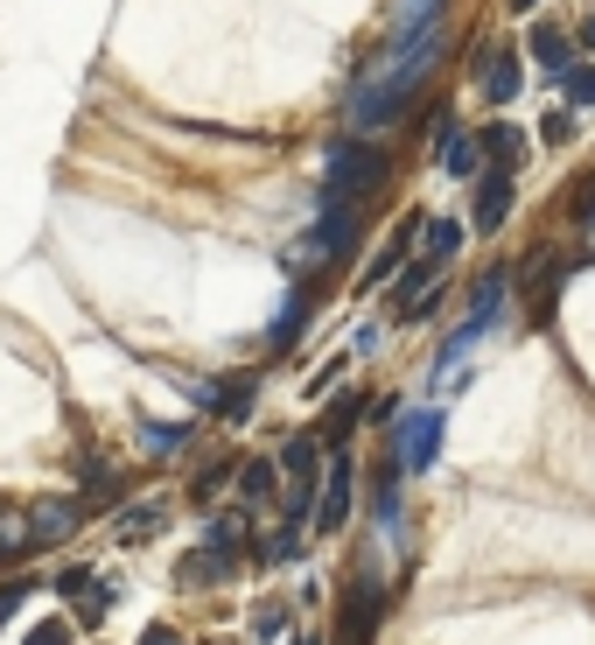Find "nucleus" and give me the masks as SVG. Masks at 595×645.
<instances>
[{"mask_svg":"<svg viewBox=\"0 0 595 645\" xmlns=\"http://www.w3.org/2000/svg\"><path fill=\"white\" fill-rule=\"evenodd\" d=\"M70 526H78V505H70V499H64V505H56V499L29 505V555H35V547H56Z\"/></svg>","mask_w":595,"mask_h":645,"instance_id":"nucleus-9","label":"nucleus"},{"mask_svg":"<svg viewBox=\"0 0 595 645\" xmlns=\"http://www.w3.org/2000/svg\"><path fill=\"white\" fill-rule=\"evenodd\" d=\"M147 449H155V457H176V449H189V422H147Z\"/></svg>","mask_w":595,"mask_h":645,"instance_id":"nucleus-23","label":"nucleus"},{"mask_svg":"<svg viewBox=\"0 0 595 645\" xmlns=\"http://www.w3.org/2000/svg\"><path fill=\"white\" fill-rule=\"evenodd\" d=\"M218 645H232V638H218Z\"/></svg>","mask_w":595,"mask_h":645,"instance_id":"nucleus-33","label":"nucleus"},{"mask_svg":"<svg viewBox=\"0 0 595 645\" xmlns=\"http://www.w3.org/2000/svg\"><path fill=\"white\" fill-rule=\"evenodd\" d=\"M70 597H78V624H99L112 611V597H120V582H91L85 576V590H70Z\"/></svg>","mask_w":595,"mask_h":645,"instance_id":"nucleus-18","label":"nucleus"},{"mask_svg":"<svg viewBox=\"0 0 595 645\" xmlns=\"http://www.w3.org/2000/svg\"><path fill=\"white\" fill-rule=\"evenodd\" d=\"M22 597H29V582H0V624L22 617Z\"/></svg>","mask_w":595,"mask_h":645,"instance_id":"nucleus-26","label":"nucleus"},{"mask_svg":"<svg viewBox=\"0 0 595 645\" xmlns=\"http://www.w3.org/2000/svg\"><path fill=\"white\" fill-rule=\"evenodd\" d=\"M274 478H280V463H274V457L239 463V499H245V505H266V499H274Z\"/></svg>","mask_w":595,"mask_h":645,"instance_id":"nucleus-17","label":"nucleus"},{"mask_svg":"<svg viewBox=\"0 0 595 645\" xmlns=\"http://www.w3.org/2000/svg\"><path fill=\"white\" fill-rule=\"evenodd\" d=\"M476 147H484V155H491V168H505V176H511L518 162H526V134H518V127H505V120H497V127H484V141H476Z\"/></svg>","mask_w":595,"mask_h":645,"instance_id":"nucleus-15","label":"nucleus"},{"mask_svg":"<svg viewBox=\"0 0 595 645\" xmlns=\"http://www.w3.org/2000/svg\"><path fill=\"white\" fill-rule=\"evenodd\" d=\"M155 526H168V499H147V505H126L120 520H112V540H126V547H141Z\"/></svg>","mask_w":595,"mask_h":645,"instance_id":"nucleus-12","label":"nucleus"},{"mask_svg":"<svg viewBox=\"0 0 595 645\" xmlns=\"http://www.w3.org/2000/svg\"><path fill=\"white\" fill-rule=\"evenodd\" d=\"M29 645H70V624H64V617H49V624H35V632H29Z\"/></svg>","mask_w":595,"mask_h":645,"instance_id":"nucleus-28","label":"nucleus"},{"mask_svg":"<svg viewBox=\"0 0 595 645\" xmlns=\"http://www.w3.org/2000/svg\"><path fill=\"white\" fill-rule=\"evenodd\" d=\"M532 56H540V64L553 70V78H561V70L574 64V50L561 43V29H540V35H532Z\"/></svg>","mask_w":595,"mask_h":645,"instance_id":"nucleus-21","label":"nucleus"},{"mask_svg":"<svg viewBox=\"0 0 595 645\" xmlns=\"http://www.w3.org/2000/svg\"><path fill=\"white\" fill-rule=\"evenodd\" d=\"M239 568V555H218V547H203V555H183L176 561V582L183 590H203V582H224Z\"/></svg>","mask_w":595,"mask_h":645,"instance_id":"nucleus-13","label":"nucleus"},{"mask_svg":"<svg viewBox=\"0 0 595 645\" xmlns=\"http://www.w3.org/2000/svg\"><path fill=\"white\" fill-rule=\"evenodd\" d=\"M0 555H8V561L29 555V512H14V505L0 512Z\"/></svg>","mask_w":595,"mask_h":645,"instance_id":"nucleus-22","label":"nucleus"},{"mask_svg":"<svg viewBox=\"0 0 595 645\" xmlns=\"http://www.w3.org/2000/svg\"><path fill=\"white\" fill-rule=\"evenodd\" d=\"M301 547H309V540H301V526L287 520V526H274V534H266V547H260V561H301Z\"/></svg>","mask_w":595,"mask_h":645,"instance_id":"nucleus-19","label":"nucleus"},{"mask_svg":"<svg viewBox=\"0 0 595 645\" xmlns=\"http://www.w3.org/2000/svg\"><path fill=\"white\" fill-rule=\"evenodd\" d=\"M210 547H218V555H239V540H245V512H218V520H210V534H203Z\"/></svg>","mask_w":595,"mask_h":645,"instance_id":"nucleus-20","label":"nucleus"},{"mask_svg":"<svg viewBox=\"0 0 595 645\" xmlns=\"http://www.w3.org/2000/svg\"><path fill=\"white\" fill-rule=\"evenodd\" d=\"M386 147L372 141H337L330 155H322V176H330V204H343V211H357L364 197H372L378 183H386Z\"/></svg>","mask_w":595,"mask_h":645,"instance_id":"nucleus-2","label":"nucleus"},{"mask_svg":"<svg viewBox=\"0 0 595 645\" xmlns=\"http://www.w3.org/2000/svg\"><path fill=\"white\" fill-rule=\"evenodd\" d=\"M393 435V457L407 463V470H428L434 463V449H441V414L434 407H414V414H399V428H386Z\"/></svg>","mask_w":595,"mask_h":645,"instance_id":"nucleus-5","label":"nucleus"},{"mask_svg":"<svg viewBox=\"0 0 595 645\" xmlns=\"http://www.w3.org/2000/svg\"><path fill=\"white\" fill-rule=\"evenodd\" d=\"M343 645H372V632H378V617L393 611V597H386V582L378 576H364V582H351V590H343Z\"/></svg>","mask_w":595,"mask_h":645,"instance_id":"nucleus-4","label":"nucleus"},{"mask_svg":"<svg viewBox=\"0 0 595 645\" xmlns=\"http://www.w3.org/2000/svg\"><path fill=\"white\" fill-rule=\"evenodd\" d=\"M455 253H463V225H449V218H428V225H420V260L449 267Z\"/></svg>","mask_w":595,"mask_h":645,"instance_id":"nucleus-14","label":"nucleus"},{"mask_svg":"<svg viewBox=\"0 0 595 645\" xmlns=\"http://www.w3.org/2000/svg\"><path fill=\"white\" fill-rule=\"evenodd\" d=\"M351 499H357V463H351V449L337 442L330 470H322V491H316V534H337V526L351 520Z\"/></svg>","mask_w":595,"mask_h":645,"instance_id":"nucleus-3","label":"nucleus"},{"mask_svg":"<svg viewBox=\"0 0 595 645\" xmlns=\"http://www.w3.org/2000/svg\"><path fill=\"white\" fill-rule=\"evenodd\" d=\"M343 372H351V351H337L330 365H322V372L309 379V393H330V379H343Z\"/></svg>","mask_w":595,"mask_h":645,"instance_id":"nucleus-27","label":"nucleus"},{"mask_svg":"<svg viewBox=\"0 0 595 645\" xmlns=\"http://www.w3.org/2000/svg\"><path fill=\"white\" fill-rule=\"evenodd\" d=\"M434 35H441V14H420L407 35H393V43H386L378 70H364V78L351 85V120L357 127L407 120L414 91H420V78H428V64H434Z\"/></svg>","mask_w":595,"mask_h":645,"instance_id":"nucleus-1","label":"nucleus"},{"mask_svg":"<svg viewBox=\"0 0 595 645\" xmlns=\"http://www.w3.org/2000/svg\"><path fill=\"white\" fill-rule=\"evenodd\" d=\"M301 322H309V281H287L280 309H274V322H266V345H274V351H287V345L301 337Z\"/></svg>","mask_w":595,"mask_h":645,"instance_id":"nucleus-8","label":"nucleus"},{"mask_svg":"<svg viewBox=\"0 0 595 645\" xmlns=\"http://www.w3.org/2000/svg\"><path fill=\"white\" fill-rule=\"evenodd\" d=\"M141 645H183V638L168 632V624H147V638H141Z\"/></svg>","mask_w":595,"mask_h":645,"instance_id":"nucleus-30","label":"nucleus"},{"mask_svg":"<svg viewBox=\"0 0 595 645\" xmlns=\"http://www.w3.org/2000/svg\"><path fill=\"white\" fill-rule=\"evenodd\" d=\"M511 267H491L484 281H476V295H470V322H476V330H491V322H497V309H505V302H511Z\"/></svg>","mask_w":595,"mask_h":645,"instance_id":"nucleus-11","label":"nucleus"},{"mask_svg":"<svg viewBox=\"0 0 595 645\" xmlns=\"http://www.w3.org/2000/svg\"><path fill=\"white\" fill-rule=\"evenodd\" d=\"M364 422V393H337V401H330V414H322V442H343V435H351Z\"/></svg>","mask_w":595,"mask_h":645,"instance_id":"nucleus-16","label":"nucleus"},{"mask_svg":"<svg viewBox=\"0 0 595 645\" xmlns=\"http://www.w3.org/2000/svg\"><path fill=\"white\" fill-rule=\"evenodd\" d=\"M287 632V611H274V603H266V611H260V638H280Z\"/></svg>","mask_w":595,"mask_h":645,"instance_id":"nucleus-29","label":"nucleus"},{"mask_svg":"<svg viewBox=\"0 0 595 645\" xmlns=\"http://www.w3.org/2000/svg\"><path fill=\"white\" fill-rule=\"evenodd\" d=\"M476 91H484L491 106H511L518 99V56L484 43V50H476Z\"/></svg>","mask_w":595,"mask_h":645,"instance_id":"nucleus-6","label":"nucleus"},{"mask_svg":"<svg viewBox=\"0 0 595 645\" xmlns=\"http://www.w3.org/2000/svg\"><path fill=\"white\" fill-rule=\"evenodd\" d=\"M582 43H595V22H588V29H582Z\"/></svg>","mask_w":595,"mask_h":645,"instance_id":"nucleus-32","label":"nucleus"},{"mask_svg":"<svg viewBox=\"0 0 595 645\" xmlns=\"http://www.w3.org/2000/svg\"><path fill=\"white\" fill-rule=\"evenodd\" d=\"M561 85H568V106H595V70L588 64H568Z\"/></svg>","mask_w":595,"mask_h":645,"instance_id":"nucleus-24","label":"nucleus"},{"mask_svg":"<svg viewBox=\"0 0 595 645\" xmlns=\"http://www.w3.org/2000/svg\"><path fill=\"white\" fill-rule=\"evenodd\" d=\"M434 162L449 168V176H476V168H484V147H476L449 112H441V120H434Z\"/></svg>","mask_w":595,"mask_h":645,"instance_id":"nucleus-7","label":"nucleus"},{"mask_svg":"<svg viewBox=\"0 0 595 645\" xmlns=\"http://www.w3.org/2000/svg\"><path fill=\"white\" fill-rule=\"evenodd\" d=\"M505 218H511V176L491 168V176H476V232H497Z\"/></svg>","mask_w":595,"mask_h":645,"instance_id":"nucleus-10","label":"nucleus"},{"mask_svg":"<svg viewBox=\"0 0 595 645\" xmlns=\"http://www.w3.org/2000/svg\"><path fill=\"white\" fill-rule=\"evenodd\" d=\"M224 478H232V457H218V463H210L203 478H197V505H210V499H218V484H224Z\"/></svg>","mask_w":595,"mask_h":645,"instance_id":"nucleus-25","label":"nucleus"},{"mask_svg":"<svg viewBox=\"0 0 595 645\" xmlns=\"http://www.w3.org/2000/svg\"><path fill=\"white\" fill-rule=\"evenodd\" d=\"M511 8H518V14H526V8H540V0H511Z\"/></svg>","mask_w":595,"mask_h":645,"instance_id":"nucleus-31","label":"nucleus"}]
</instances>
